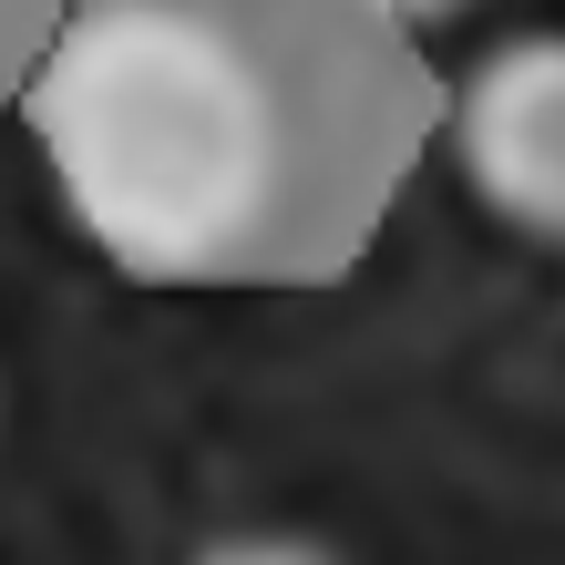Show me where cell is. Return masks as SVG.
<instances>
[{
	"label": "cell",
	"mask_w": 565,
	"mask_h": 565,
	"mask_svg": "<svg viewBox=\"0 0 565 565\" xmlns=\"http://www.w3.org/2000/svg\"><path fill=\"white\" fill-rule=\"evenodd\" d=\"M21 114L124 278L319 288L431 145V62L391 0H73Z\"/></svg>",
	"instance_id": "obj_1"
},
{
	"label": "cell",
	"mask_w": 565,
	"mask_h": 565,
	"mask_svg": "<svg viewBox=\"0 0 565 565\" xmlns=\"http://www.w3.org/2000/svg\"><path fill=\"white\" fill-rule=\"evenodd\" d=\"M452 164L483 195V216L565 237V31H514L462 73Z\"/></svg>",
	"instance_id": "obj_2"
},
{
	"label": "cell",
	"mask_w": 565,
	"mask_h": 565,
	"mask_svg": "<svg viewBox=\"0 0 565 565\" xmlns=\"http://www.w3.org/2000/svg\"><path fill=\"white\" fill-rule=\"evenodd\" d=\"M73 0H0V93H31V73H42L52 31Z\"/></svg>",
	"instance_id": "obj_3"
},
{
	"label": "cell",
	"mask_w": 565,
	"mask_h": 565,
	"mask_svg": "<svg viewBox=\"0 0 565 565\" xmlns=\"http://www.w3.org/2000/svg\"><path fill=\"white\" fill-rule=\"evenodd\" d=\"M185 565H340L319 535H216V545H195Z\"/></svg>",
	"instance_id": "obj_4"
},
{
	"label": "cell",
	"mask_w": 565,
	"mask_h": 565,
	"mask_svg": "<svg viewBox=\"0 0 565 565\" xmlns=\"http://www.w3.org/2000/svg\"><path fill=\"white\" fill-rule=\"evenodd\" d=\"M391 11H402V21L422 31V42H431V31H452L462 11H473V0H391Z\"/></svg>",
	"instance_id": "obj_5"
}]
</instances>
